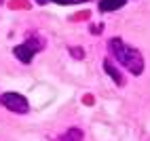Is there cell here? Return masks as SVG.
I'll return each mask as SVG.
<instances>
[{"instance_id": "obj_7", "label": "cell", "mask_w": 150, "mask_h": 141, "mask_svg": "<svg viewBox=\"0 0 150 141\" xmlns=\"http://www.w3.org/2000/svg\"><path fill=\"white\" fill-rule=\"evenodd\" d=\"M49 2H57V4H81L87 0H49Z\"/></svg>"}, {"instance_id": "obj_9", "label": "cell", "mask_w": 150, "mask_h": 141, "mask_svg": "<svg viewBox=\"0 0 150 141\" xmlns=\"http://www.w3.org/2000/svg\"><path fill=\"white\" fill-rule=\"evenodd\" d=\"M36 2H38V4H47V2H49V0H36Z\"/></svg>"}, {"instance_id": "obj_5", "label": "cell", "mask_w": 150, "mask_h": 141, "mask_svg": "<svg viewBox=\"0 0 150 141\" xmlns=\"http://www.w3.org/2000/svg\"><path fill=\"white\" fill-rule=\"evenodd\" d=\"M104 69H106V74H108V76H112V80H114V82H116L118 86H123V84H125L123 74H121V72H118V69L114 67V63L110 61V59H104Z\"/></svg>"}, {"instance_id": "obj_8", "label": "cell", "mask_w": 150, "mask_h": 141, "mask_svg": "<svg viewBox=\"0 0 150 141\" xmlns=\"http://www.w3.org/2000/svg\"><path fill=\"white\" fill-rule=\"evenodd\" d=\"M70 53H72V57H78V59H83V57H85L83 48H70Z\"/></svg>"}, {"instance_id": "obj_4", "label": "cell", "mask_w": 150, "mask_h": 141, "mask_svg": "<svg viewBox=\"0 0 150 141\" xmlns=\"http://www.w3.org/2000/svg\"><path fill=\"white\" fill-rule=\"evenodd\" d=\"M127 0H99V11L102 13H114L118 8H123Z\"/></svg>"}, {"instance_id": "obj_1", "label": "cell", "mask_w": 150, "mask_h": 141, "mask_svg": "<svg viewBox=\"0 0 150 141\" xmlns=\"http://www.w3.org/2000/svg\"><path fill=\"white\" fill-rule=\"evenodd\" d=\"M108 46H110V51H112L114 59L123 67H127L133 76H139L144 72V57H142V53H139L137 48H133L131 44H127L121 38H112L108 42Z\"/></svg>"}, {"instance_id": "obj_3", "label": "cell", "mask_w": 150, "mask_h": 141, "mask_svg": "<svg viewBox=\"0 0 150 141\" xmlns=\"http://www.w3.org/2000/svg\"><path fill=\"white\" fill-rule=\"evenodd\" d=\"M0 103L4 107H8V112H15V114H28V109H30L28 99L19 93H13V90L0 95Z\"/></svg>"}, {"instance_id": "obj_6", "label": "cell", "mask_w": 150, "mask_h": 141, "mask_svg": "<svg viewBox=\"0 0 150 141\" xmlns=\"http://www.w3.org/2000/svg\"><path fill=\"white\" fill-rule=\"evenodd\" d=\"M57 141H83V130L78 126H70L64 135H59Z\"/></svg>"}, {"instance_id": "obj_10", "label": "cell", "mask_w": 150, "mask_h": 141, "mask_svg": "<svg viewBox=\"0 0 150 141\" xmlns=\"http://www.w3.org/2000/svg\"><path fill=\"white\" fill-rule=\"evenodd\" d=\"M2 2H4V0H0V4H2Z\"/></svg>"}, {"instance_id": "obj_2", "label": "cell", "mask_w": 150, "mask_h": 141, "mask_svg": "<svg viewBox=\"0 0 150 141\" xmlns=\"http://www.w3.org/2000/svg\"><path fill=\"white\" fill-rule=\"evenodd\" d=\"M42 48H45V42H42V40L30 38V40H25L23 44H17V46L13 48V55H15L21 63H32L34 55H36L38 51H42Z\"/></svg>"}]
</instances>
